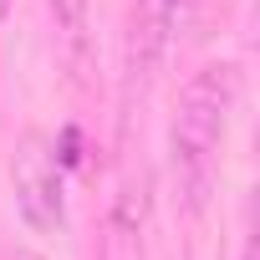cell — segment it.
Wrapping results in <instances>:
<instances>
[{"instance_id": "obj_2", "label": "cell", "mask_w": 260, "mask_h": 260, "mask_svg": "<svg viewBox=\"0 0 260 260\" xmlns=\"http://www.w3.org/2000/svg\"><path fill=\"white\" fill-rule=\"evenodd\" d=\"M11 189H16V214L26 219V230L51 235L67 219V174L56 164V148L41 133H26L11 164Z\"/></svg>"}, {"instance_id": "obj_3", "label": "cell", "mask_w": 260, "mask_h": 260, "mask_svg": "<svg viewBox=\"0 0 260 260\" xmlns=\"http://www.w3.org/2000/svg\"><path fill=\"white\" fill-rule=\"evenodd\" d=\"M102 260H148L143 255V189H133V184H127L112 199V209H107Z\"/></svg>"}, {"instance_id": "obj_6", "label": "cell", "mask_w": 260, "mask_h": 260, "mask_svg": "<svg viewBox=\"0 0 260 260\" xmlns=\"http://www.w3.org/2000/svg\"><path fill=\"white\" fill-rule=\"evenodd\" d=\"M11 260H46V255H36V250H16Z\"/></svg>"}, {"instance_id": "obj_5", "label": "cell", "mask_w": 260, "mask_h": 260, "mask_svg": "<svg viewBox=\"0 0 260 260\" xmlns=\"http://www.w3.org/2000/svg\"><path fill=\"white\" fill-rule=\"evenodd\" d=\"M143 11H148V31H164L179 11V0H143Z\"/></svg>"}, {"instance_id": "obj_4", "label": "cell", "mask_w": 260, "mask_h": 260, "mask_svg": "<svg viewBox=\"0 0 260 260\" xmlns=\"http://www.w3.org/2000/svg\"><path fill=\"white\" fill-rule=\"evenodd\" d=\"M51 11H56L61 56H67V67L82 77V67H87V0H51Z\"/></svg>"}, {"instance_id": "obj_1", "label": "cell", "mask_w": 260, "mask_h": 260, "mask_svg": "<svg viewBox=\"0 0 260 260\" xmlns=\"http://www.w3.org/2000/svg\"><path fill=\"white\" fill-rule=\"evenodd\" d=\"M230 107H235V67L230 61H209L199 67L184 92H179V112H174V174L179 189L189 194V204L199 209L209 184H214V158L224 143V127H230Z\"/></svg>"}, {"instance_id": "obj_7", "label": "cell", "mask_w": 260, "mask_h": 260, "mask_svg": "<svg viewBox=\"0 0 260 260\" xmlns=\"http://www.w3.org/2000/svg\"><path fill=\"white\" fill-rule=\"evenodd\" d=\"M6 16H11V0H0V26H6Z\"/></svg>"}]
</instances>
